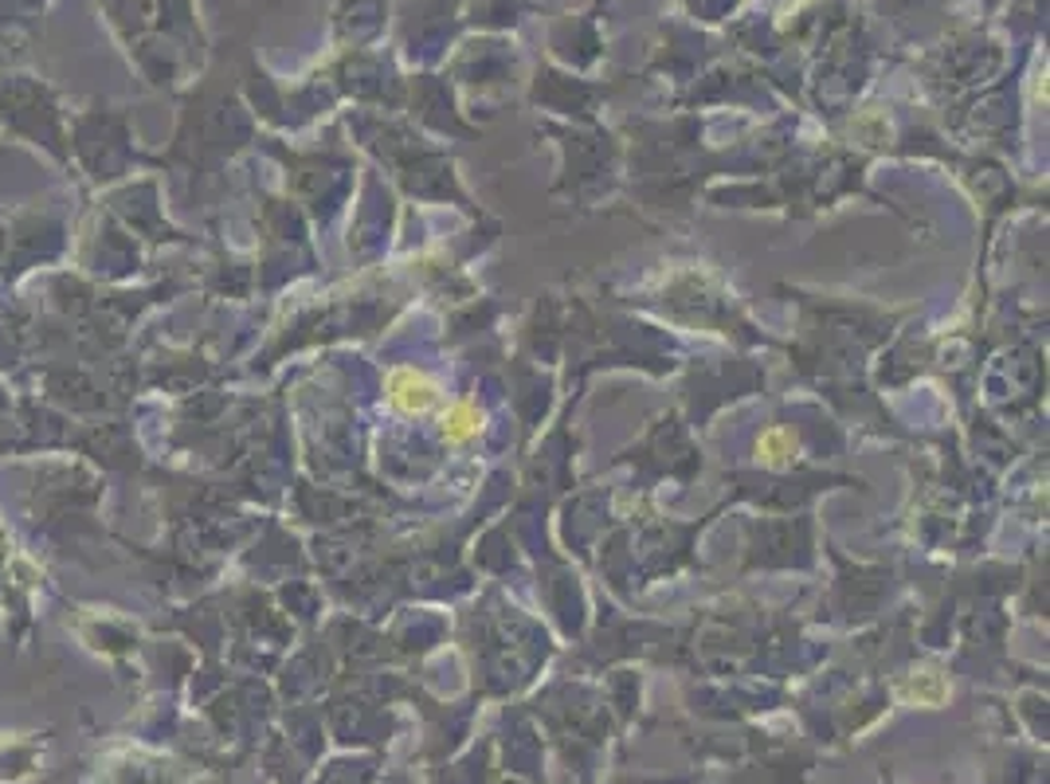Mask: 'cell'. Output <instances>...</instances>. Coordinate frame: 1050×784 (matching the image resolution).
Masks as SVG:
<instances>
[{
	"label": "cell",
	"instance_id": "obj_2",
	"mask_svg": "<svg viewBox=\"0 0 1050 784\" xmlns=\"http://www.w3.org/2000/svg\"><path fill=\"white\" fill-rule=\"evenodd\" d=\"M898 698L913 702V706H940L949 698V683L940 679L937 671H913L902 686H898Z\"/></svg>",
	"mask_w": 1050,
	"mask_h": 784
},
{
	"label": "cell",
	"instance_id": "obj_4",
	"mask_svg": "<svg viewBox=\"0 0 1050 784\" xmlns=\"http://www.w3.org/2000/svg\"><path fill=\"white\" fill-rule=\"evenodd\" d=\"M792 452H796V443L784 428H768V432L756 440V455H761L768 467H784V463L792 459Z\"/></svg>",
	"mask_w": 1050,
	"mask_h": 784
},
{
	"label": "cell",
	"instance_id": "obj_1",
	"mask_svg": "<svg viewBox=\"0 0 1050 784\" xmlns=\"http://www.w3.org/2000/svg\"><path fill=\"white\" fill-rule=\"evenodd\" d=\"M385 388H388V400H392V408H400V412H408V416H424V412H432V408L440 405V385H435L427 373L408 370V365H400V370L388 373Z\"/></svg>",
	"mask_w": 1050,
	"mask_h": 784
},
{
	"label": "cell",
	"instance_id": "obj_3",
	"mask_svg": "<svg viewBox=\"0 0 1050 784\" xmlns=\"http://www.w3.org/2000/svg\"><path fill=\"white\" fill-rule=\"evenodd\" d=\"M482 428V416L479 408L470 405V400H455L447 412H443V440L447 443H467L475 440Z\"/></svg>",
	"mask_w": 1050,
	"mask_h": 784
}]
</instances>
